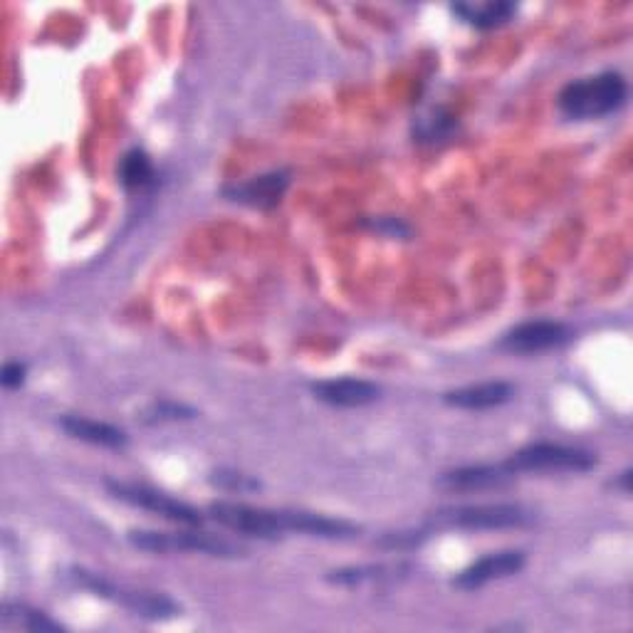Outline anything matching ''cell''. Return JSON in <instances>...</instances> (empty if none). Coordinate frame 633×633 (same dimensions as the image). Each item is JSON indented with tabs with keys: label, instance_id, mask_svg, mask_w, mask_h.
Segmentation results:
<instances>
[{
	"label": "cell",
	"instance_id": "1",
	"mask_svg": "<svg viewBox=\"0 0 633 633\" xmlns=\"http://www.w3.org/2000/svg\"><path fill=\"white\" fill-rule=\"evenodd\" d=\"M629 85L619 72H602L596 77L570 82L557 97L564 117L570 119H602L626 102Z\"/></svg>",
	"mask_w": 633,
	"mask_h": 633
},
{
	"label": "cell",
	"instance_id": "2",
	"mask_svg": "<svg viewBox=\"0 0 633 633\" xmlns=\"http://www.w3.org/2000/svg\"><path fill=\"white\" fill-rule=\"evenodd\" d=\"M129 542L137 550L157 552V554H171V552H194L206 554V557H220L233 560L240 557L243 550L230 544L228 540H220L208 535V532H149V530H135L129 532Z\"/></svg>",
	"mask_w": 633,
	"mask_h": 633
},
{
	"label": "cell",
	"instance_id": "3",
	"mask_svg": "<svg viewBox=\"0 0 633 633\" xmlns=\"http://www.w3.org/2000/svg\"><path fill=\"white\" fill-rule=\"evenodd\" d=\"M75 580L77 584H82L85 589H90L97 596L109 599V602H117L129 611H135L137 616L141 619H151V621H166L179 616L181 606L169 599L166 594H154V592H137V589H125L117 586L115 582L105 580V576L92 574L87 570H75Z\"/></svg>",
	"mask_w": 633,
	"mask_h": 633
},
{
	"label": "cell",
	"instance_id": "4",
	"mask_svg": "<svg viewBox=\"0 0 633 633\" xmlns=\"http://www.w3.org/2000/svg\"><path fill=\"white\" fill-rule=\"evenodd\" d=\"M505 468L517 473H586L596 465V458L589 451L560 446V443H535L517 451L513 458L503 463Z\"/></svg>",
	"mask_w": 633,
	"mask_h": 633
},
{
	"label": "cell",
	"instance_id": "5",
	"mask_svg": "<svg viewBox=\"0 0 633 633\" xmlns=\"http://www.w3.org/2000/svg\"><path fill=\"white\" fill-rule=\"evenodd\" d=\"M107 491L112 493L121 503H127L131 507L149 510V513L159 515L164 520L179 522L186 527H198L204 522V515L198 513L196 507L188 503H181L171 495H166L161 491H154L149 485H137V483H125V481H107Z\"/></svg>",
	"mask_w": 633,
	"mask_h": 633
},
{
	"label": "cell",
	"instance_id": "6",
	"mask_svg": "<svg viewBox=\"0 0 633 633\" xmlns=\"http://www.w3.org/2000/svg\"><path fill=\"white\" fill-rule=\"evenodd\" d=\"M535 520V513L522 505H463L441 510L438 525L461 530H510L525 527Z\"/></svg>",
	"mask_w": 633,
	"mask_h": 633
},
{
	"label": "cell",
	"instance_id": "7",
	"mask_svg": "<svg viewBox=\"0 0 633 633\" xmlns=\"http://www.w3.org/2000/svg\"><path fill=\"white\" fill-rule=\"evenodd\" d=\"M208 513L218 525L248 537L277 540L283 537V532H287L285 510H263L243 503H214L208 507Z\"/></svg>",
	"mask_w": 633,
	"mask_h": 633
},
{
	"label": "cell",
	"instance_id": "8",
	"mask_svg": "<svg viewBox=\"0 0 633 633\" xmlns=\"http://www.w3.org/2000/svg\"><path fill=\"white\" fill-rule=\"evenodd\" d=\"M570 337H572V329L562 325V322L537 319V322H525V325H517L515 329H510L507 335L500 339V349L517 352V354H537V352L562 347V344L570 342Z\"/></svg>",
	"mask_w": 633,
	"mask_h": 633
},
{
	"label": "cell",
	"instance_id": "9",
	"mask_svg": "<svg viewBox=\"0 0 633 633\" xmlns=\"http://www.w3.org/2000/svg\"><path fill=\"white\" fill-rule=\"evenodd\" d=\"M522 566H525V554L520 550H507V552H493L487 557L473 562L468 570H463L455 576L453 584L458 589H481L485 584H491L495 580H507V576L517 574Z\"/></svg>",
	"mask_w": 633,
	"mask_h": 633
},
{
	"label": "cell",
	"instance_id": "10",
	"mask_svg": "<svg viewBox=\"0 0 633 633\" xmlns=\"http://www.w3.org/2000/svg\"><path fill=\"white\" fill-rule=\"evenodd\" d=\"M313 394L319 402H325L329 406L339 408H357L374 404L376 398L382 396V388L366 382V379H354V376H344V379H327V382H315Z\"/></svg>",
	"mask_w": 633,
	"mask_h": 633
},
{
	"label": "cell",
	"instance_id": "11",
	"mask_svg": "<svg viewBox=\"0 0 633 633\" xmlns=\"http://www.w3.org/2000/svg\"><path fill=\"white\" fill-rule=\"evenodd\" d=\"M287 186H290V174L273 171L265 176H255V179L248 184L226 186L224 194L230 198V201L248 204L255 208H270L275 204H280Z\"/></svg>",
	"mask_w": 633,
	"mask_h": 633
},
{
	"label": "cell",
	"instance_id": "12",
	"mask_svg": "<svg viewBox=\"0 0 633 633\" xmlns=\"http://www.w3.org/2000/svg\"><path fill=\"white\" fill-rule=\"evenodd\" d=\"M515 475L505 465H471V468L448 471L438 477V485L448 491H491L513 483Z\"/></svg>",
	"mask_w": 633,
	"mask_h": 633
},
{
	"label": "cell",
	"instance_id": "13",
	"mask_svg": "<svg viewBox=\"0 0 633 633\" xmlns=\"http://www.w3.org/2000/svg\"><path fill=\"white\" fill-rule=\"evenodd\" d=\"M515 394V386L507 382H485V384H473V386H463L455 388V392H448L443 396V402L455 408H465V411H485V408H495L507 404L510 398Z\"/></svg>",
	"mask_w": 633,
	"mask_h": 633
},
{
	"label": "cell",
	"instance_id": "14",
	"mask_svg": "<svg viewBox=\"0 0 633 633\" xmlns=\"http://www.w3.org/2000/svg\"><path fill=\"white\" fill-rule=\"evenodd\" d=\"M287 532H299V535L322 537V540H349L359 535V527L352 525L347 520H332L315 513H295V510H285Z\"/></svg>",
	"mask_w": 633,
	"mask_h": 633
},
{
	"label": "cell",
	"instance_id": "15",
	"mask_svg": "<svg viewBox=\"0 0 633 633\" xmlns=\"http://www.w3.org/2000/svg\"><path fill=\"white\" fill-rule=\"evenodd\" d=\"M60 428L77 441L92 443V446H102V448H125L129 443L127 433L121 428L85 416H62Z\"/></svg>",
	"mask_w": 633,
	"mask_h": 633
},
{
	"label": "cell",
	"instance_id": "16",
	"mask_svg": "<svg viewBox=\"0 0 633 633\" xmlns=\"http://www.w3.org/2000/svg\"><path fill=\"white\" fill-rule=\"evenodd\" d=\"M3 624L10 629H23V631H62L58 621H52L48 614L32 609L28 604L6 602L3 604Z\"/></svg>",
	"mask_w": 633,
	"mask_h": 633
},
{
	"label": "cell",
	"instance_id": "17",
	"mask_svg": "<svg viewBox=\"0 0 633 633\" xmlns=\"http://www.w3.org/2000/svg\"><path fill=\"white\" fill-rule=\"evenodd\" d=\"M453 13H458L465 23L475 28H497L507 23L515 13L513 3H485V6H453Z\"/></svg>",
	"mask_w": 633,
	"mask_h": 633
},
{
	"label": "cell",
	"instance_id": "18",
	"mask_svg": "<svg viewBox=\"0 0 633 633\" xmlns=\"http://www.w3.org/2000/svg\"><path fill=\"white\" fill-rule=\"evenodd\" d=\"M406 566L394 564H369V566H347V570L332 572L327 580L339 586H359L364 582H379V580H394L398 572H404Z\"/></svg>",
	"mask_w": 633,
	"mask_h": 633
},
{
	"label": "cell",
	"instance_id": "19",
	"mask_svg": "<svg viewBox=\"0 0 633 633\" xmlns=\"http://www.w3.org/2000/svg\"><path fill=\"white\" fill-rule=\"evenodd\" d=\"M119 181L131 188V191L149 186L154 181V164L147 154L141 149H131L125 154V159L119 161Z\"/></svg>",
	"mask_w": 633,
	"mask_h": 633
},
{
	"label": "cell",
	"instance_id": "20",
	"mask_svg": "<svg viewBox=\"0 0 633 633\" xmlns=\"http://www.w3.org/2000/svg\"><path fill=\"white\" fill-rule=\"evenodd\" d=\"M210 481H214L218 487H224V491H233V493L260 491L258 481H253L250 475H243V473H236V471H216Z\"/></svg>",
	"mask_w": 633,
	"mask_h": 633
},
{
	"label": "cell",
	"instance_id": "21",
	"mask_svg": "<svg viewBox=\"0 0 633 633\" xmlns=\"http://www.w3.org/2000/svg\"><path fill=\"white\" fill-rule=\"evenodd\" d=\"M196 411L184 404H157L154 406V421H176V418H194Z\"/></svg>",
	"mask_w": 633,
	"mask_h": 633
},
{
	"label": "cell",
	"instance_id": "22",
	"mask_svg": "<svg viewBox=\"0 0 633 633\" xmlns=\"http://www.w3.org/2000/svg\"><path fill=\"white\" fill-rule=\"evenodd\" d=\"M26 364H20V362H13V364H6L3 366V376H0V382H3L6 388H18L20 384L26 382Z\"/></svg>",
	"mask_w": 633,
	"mask_h": 633
}]
</instances>
